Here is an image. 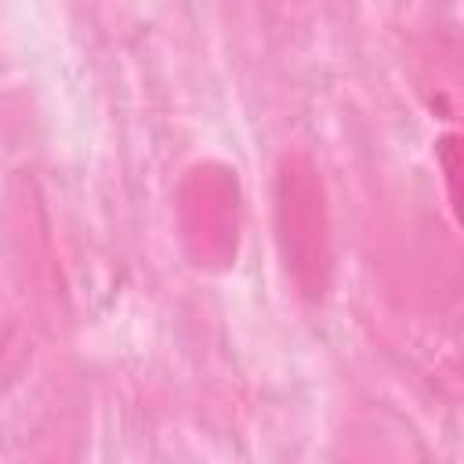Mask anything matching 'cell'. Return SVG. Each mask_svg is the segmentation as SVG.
Returning <instances> with one entry per match:
<instances>
[{
	"instance_id": "1",
	"label": "cell",
	"mask_w": 464,
	"mask_h": 464,
	"mask_svg": "<svg viewBox=\"0 0 464 464\" xmlns=\"http://www.w3.org/2000/svg\"><path fill=\"white\" fill-rule=\"evenodd\" d=\"M276 228L290 279L304 297H323L330 286V210L315 163L304 152H286L276 174Z\"/></svg>"
},
{
	"instance_id": "2",
	"label": "cell",
	"mask_w": 464,
	"mask_h": 464,
	"mask_svg": "<svg viewBox=\"0 0 464 464\" xmlns=\"http://www.w3.org/2000/svg\"><path fill=\"white\" fill-rule=\"evenodd\" d=\"M178 225L192 265L228 268L239 246V185L225 163H196L178 188Z\"/></svg>"
}]
</instances>
